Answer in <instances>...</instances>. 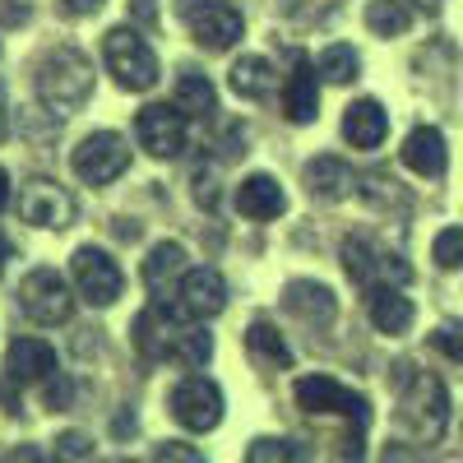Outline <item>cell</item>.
Returning a JSON list of instances; mask_svg holds the SVG:
<instances>
[{"mask_svg":"<svg viewBox=\"0 0 463 463\" xmlns=\"http://www.w3.org/2000/svg\"><path fill=\"white\" fill-rule=\"evenodd\" d=\"M176 301L190 320H213L222 306H227V283L218 269H185L181 283H176Z\"/></svg>","mask_w":463,"mask_h":463,"instance_id":"cell-14","label":"cell"},{"mask_svg":"<svg viewBox=\"0 0 463 463\" xmlns=\"http://www.w3.org/2000/svg\"><path fill=\"white\" fill-rule=\"evenodd\" d=\"M19 218L33 222V227H70L74 218V200H70V190H61L56 181L47 176H33L19 185Z\"/></svg>","mask_w":463,"mask_h":463,"instance_id":"cell-11","label":"cell"},{"mask_svg":"<svg viewBox=\"0 0 463 463\" xmlns=\"http://www.w3.org/2000/svg\"><path fill=\"white\" fill-rule=\"evenodd\" d=\"M5 375H10V384H37V380L56 375L52 343H43V338H14L5 347Z\"/></svg>","mask_w":463,"mask_h":463,"instance_id":"cell-15","label":"cell"},{"mask_svg":"<svg viewBox=\"0 0 463 463\" xmlns=\"http://www.w3.org/2000/svg\"><path fill=\"white\" fill-rule=\"evenodd\" d=\"M172 417L185 431H213L222 421V390L209 375H185L172 390Z\"/></svg>","mask_w":463,"mask_h":463,"instance_id":"cell-10","label":"cell"},{"mask_svg":"<svg viewBox=\"0 0 463 463\" xmlns=\"http://www.w3.org/2000/svg\"><path fill=\"white\" fill-rule=\"evenodd\" d=\"M417 5H436V0H417Z\"/></svg>","mask_w":463,"mask_h":463,"instance_id":"cell-40","label":"cell"},{"mask_svg":"<svg viewBox=\"0 0 463 463\" xmlns=\"http://www.w3.org/2000/svg\"><path fill=\"white\" fill-rule=\"evenodd\" d=\"M5 204H10V172L0 167V209H5Z\"/></svg>","mask_w":463,"mask_h":463,"instance_id":"cell-37","label":"cell"},{"mask_svg":"<svg viewBox=\"0 0 463 463\" xmlns=\"http://www.w3.org/2000/svg\"><path fill=\"white\" fill-rule=\"evenodd\" d=\"M65 5H70V14H98L107 0H65Z\"/></svg>","mask_w":463,"mask_h":463,"instance_id":"cell-36","label":"cell"},{"mask_svg":"<svg viewBox=\"0 0 463 463\" xmlns=\"http://www.w3.org/2000/svg\"><path fill=\"white\" fill-rule=\"evenodd\" d=\"M19 306L33 325H65L74 316V292L56 269H33L19 283Z\"/></svg>","mask_w":463,"mask_h":463,"instance_id":"cell-6","label":"cell"},{"mask_svg":"<svg viewBox=\"0 0 463 463\" xmlns=\"http://www.w3.org/2000/svg\"><path fill=\"white\" fill-rule=\"evenodd\" d=\"M343 269H347V279H353L357 288H380L375 279H394V283H408V264H399V255H384L375 250L371 241L362 237H347L343 241Z\"/></svg>","mask_w":463,"mask_h":463,"instance_id":"cell-13","label":"cell"},{"mask_svg":"<svg viewBox=\"0 0 463 463\" xmlns=\"http://www.w3.org/2000/svg\"><path fill=\"white\" fill-rule=\"evenodd\" d=\"M297 403L306 412H343V417H353L362 431H366V421H371L366 399L353 394V390H343L334 375H306V380H297Z\"/></svg>","mask_w":463,"mask_h":463,"instance_id":"cell-12","label":"cell"},{"mask_svg":"<svg viewBox=\"0 0 463 463\" xmlns=\"http://www.w3.org/2000/svg\"><path fill=\"white\" fill-rule=\"evenodd\" d=\"M176 107L185 116H209L218 111V93L209 84V74H195V70H185L181 80H176Z\"/></svg>","mask_w":463,"mask_h":463,"instance_id":"cell-25","label":"cell"},{"mask_svg":"<svg viewBox=\"0 0 463 463\" xmlns=\"http://www.w3.org/2000/svg\"><path fill=\"white\" fill-rule=\"evenodd\" d=\"M5 260H10V246H5V241H0V274H5Z\"/></svg>","mask_w":463,"mask_h":463,"instance_id":"cell-39","label":"cell"},{"mask_svg":"<svg viewBox=\"0 0 463 463\" xmlns=\"http://www.w3.org/2000/svg\"><path fill=\"white\" fill-rule=\"evenodd\" d=\"M431 347H436V353H445L449 362H463V325H440L431 334Z\"/></svg>","mask_w":463,"mask_h":463,"instance_id":"cell-31","label":"cell"},{"mask_svg":"<svg viewBox=\"0 0 463 463\" xmlns=\"http://www.w3.org/2000/svg\"><path fill=\"white\" fill-rule=\"evenodd\" d=\"M70 399H74V384H70L65 375H47V394H43V403L56 412V408H70Z\"/></svg>","mask_w":463,"mask_h":463,"instance_id":"cell-33","label":"cell"},{"mask_svg":"<svg viewBox=\"0 0 463 463\" xmlns=\"http://www.w3.org/2000/svg\"><path fill=\"white\" fill-rule=\"evenodd\" d=\"M246 458H250V463H269V458H301V449H292L288 440H255V445L246 449Z\"/></svg>","mask_w":463,"mask_h":463,"instance_id":"cell-32","label":"cell"},{"mask_svg":"<svg viewBox=\"0 0 463 463\" xmlns=\"http://www.w3.org/2000/svg\"><path fill=\"white\" fill-rule=\"evenodd\" d=\"M102 61L116 74V84L130 89V93H148L158 84V56H153V47L135 28H111L107 43H102Z\"/></svg>","mask_w":463,"mask_h":463,"instance_id":"cell-2","label":"cell"},{"mask_svg":"<svg viewBox=\"0 0 463 463\" xmlns=\"http://www.w3.org/2000/svg\"><path fill=\"white\" fill-rule=\"evenodd\" d=\"M399 408H403V421H408V431L417 440H440L445 421H449V394H445V384L436 375H427V371L408 375Z\"/></svg>","mask_w":463,"mask_h":463,"instance_id":"cell-3","label":"cell"},{"mask_svg":"<svg viewBox=\"0 0 463 463\" xmlns=\"http://www.w3.org/2000/svg\"><path fill=\"white\" fill-rule=\"evenodd\" d=\"M366 311H371V325L380 334H408L412 329V316H417L412 301L399 288H390V283H380V288L366 292Z\"/></svg>","mask_w":463,"mask_h":463,"instance_id":"cell-19","label":"cell"},{"mask_svg":"<svg viewBox=\"0 0 463 463\" xmlns=\"http://www.w3.org/2000/svg\"><path fill=\"white\" fill-rule=\"evenodd\" d=\"M158 458H185V463H200L204 454H200V449H190V445H181V440H167V445L158 449Z\"/></svg>","mask_w":463,"mask_h":463,"instance_id":"cell-35","label":"cell"},{"mask_svg":"<svg viewBox=\"0 0 463 463\" xmlns=\"http://www.w3.org/2000/svg\"><path fill=\"white\" fill-rule=\"evenodd\" d=\"M390 135V116L375 98H362L343 111V139L353 148H380V139Z\"/></svg>","mask_w":463,"mask_h":463,"instance_id":"cell-18","label":"cell"},{"mask_svg":"<svg viewBox=\"0 0 463 463\" xmlns=\"http://www.w3.org/2000/svg\"><path fill=\"white\" fill-rule=\"evenodd\" d=\"M246 347L255 353V362H264V366H292L288 343L279 338V329H269L264 320H255V325L246 329Z\"/></svg>","mask_w":463,"mask_h":463,"instance_id":"cell-26","label":"cell"},{"mask_svg":"<svg viewBox=\"0 0 463 463\" xmlns=\"http://www.w3.org/2000/svg\"><path fill=\"white\" fill-rule=\"evenodd\" d=\"M0 135H5V89H0Z\"/></svg>","mask_w":463,"mask_h":463,"instance_id":"cell-38","label":"cell"},{"mask_svg":"<svg viewBox=\"0 0 463 463\" xmlns=\"http://www.w3.org/2000/svg\"><path fill=\"white\" fill-rule=\"evenodd\" d=\"M408 24H412V14L403 0H371L366 5V28L375 37H399V33H408Z\"/></svg>","mask_w":463,"mask_h":463,"instance_id":"cell-27","label":"cell"},{"mask_svg":"<svg viewBox=\"0 0 463 463\" xmlns=\"http://www.w3.org/2000/svg\"><path fill=\"white\" fill-rule=\"evenodd\" d=\"M135 135H139V148L148 158H181L185 153V111L172 102H153L139 111L135 121Z\"/></svg>","mask_w":463,"mask_h":463,"instance_id":"cell-9","label":"cell"},{"mask_svg":"<svg viewBox=\"0 0 463 463\" xmlns=\"http://www.w3.org/2000/svg\"><path fill=\"white\" fill-rule=\"evenodd\" d=\"M70 274H74V288H80V297L89 306H111L116 297H121V288H126L121 264H116L107 250H98V246H80V250H74Z\"/></svg>","mask_w":463,"mask_h":463,"instance_id":"cell-8","label":"cell"},{"mask_svg":"<svg viewBox=\"0 0 463 463\" xmlns=\"http://www.w3.org/2000/svg\"><path fill=\"white\" fill-rule=\"evenodd\" d=\"M283 301H288L292 316L311 320V325H329L334 320V292L325 283H292Z\"/></svg>","mask_w":463,"mask_h":463,"instance_id":"cell-24","label":"cell"},{"mask_svg":"<svg viewBox=\"0 0 463 463\" xmlns=\"http://www.w3.org/2000/svg\"><path fill=\"white\" fill-rule=\"evenodd\" d=\"M283 116L292 126H311L320 116V84H316V65L297 61V70L283 84Z\"/></svg>","mask_w":463,"mask_h":463,"instance_id":"cell-16","label":"cell"},{"mask_svg":"<svg viewBox=\"0 0 463 463\" xmlns=\"http://www.w3.org/2000/svg\"><path fill=\"white\" fill-rule=\"evenodd\" d=\"M176 14L185 19L190 37L209 52H227L241 37V10L232 0H176Z\"/></svg>","mask_w":463,"mask_h":463,"instance_id":"cell-5","label":"cell"},{"mask_svg":"<svg viewBox=\"0 0 463 463\" xmlns=\"http://www.w3.org/2000/svg\"><path fill=\"white\" fill-rule=\"evenodd\" d=\"M316 70L325 74L329 84H347V80H357V70H362V61H357V52H353V47H343V43H334V47H325V52H320Z\"/></svg>","mask_w":463,"mask_h":463,"instance_id":"cell-28","label":"cell"},{"mask_svg":"<svg viewBox=\"0 0 463 463\" xmlns=\"http://www.w3.org/2000/svg\"><path fill=\"white\" fill-rule=\"evenodd\" d=\"M185 325H190V316L181 311V301L153 297V306L135 316V329H130V334H135V347H139V357H148V362L176 357V343H181Z\"/></svg>","mask_w":463,"mask_h":463,"instance_id":"cell-4","label":"cell"},{"mask_svg":"<svg viewBox=\"0 0 463 463\" xmlns=\"http://www.w3.org/2000/svg\"><path fill=\"white\" fill-rule=\"evenodd\" d=\"M306 185H311V195H320V200H343L347 190H353V167L325 153V158L306 163Z\"/></svg>","mask_w":463,"mask_h":463,"instance_id":"cell-22","label":"cell"},{"mask_svg":"<svg viewBox=\"0 0 463 463\" xmlns=\"http://www.w3.org/2000/svg\"><path fill=\"white\" fill-rule=\"evenodd\" d=\"M431 255L440 269H463V227H445L431 246Z\"/></svg>","mask_w":463,"mask_h":463,"instance_id":"cell-30","label":"cell"},{"mask_svg":"<svg viewBox=\"0 0 463 463\" xmlns=\"http://www.w3.org/2000/svg\"><path fill=\"white\" fill-rule=\"evenodd\" d=\"M237 209L255 222H269V218H279L288 209V195H283V185L269 176V172H255L237 185Z\"/></svg>","mask_w":463,"mask_h":463,"instance_id":"cell-17","label":"cell"},{"mask_svg":"<svg viewBox=\"0 0 463 463\" xmlns=\"http://www.w3.org/2000/svg\"><path fill=\"white\" fill-rule=\"evenodd\" d=\"M181 274H185V246L181 241H158L148 250V260H144V288L153 297H167L172 283H181Z\"/></svg>","mask_w":463,"mask_h":463,"instance_id":"cell-21","label":"cell"},{"mask_svg":"<svg viewBox=\"0 0 463 463\" xmlns=\"http://www.w3.org/2000/svg\"><path fill=\"white\" fill-rule=\"evenodd\" d=\"M445 163H449V153H445V135L436 126H417L403 139V167H412L417 176H440Z\"/></svg>","mask_w":463,"mask_h":463,"instance_id":"cell-20","label":"cell"},{"mask_svg":"<svg viewBox=\"0 0 463 463\" xmlns=\"http://www.w3.org/2000/svg\"><path fill=\"white\" fill-rule=\"evenodd\" d=\"M209 357H213V338L204 329H195V325H185V334L176 343V362H185L190 371H200Z\"/></svg>","mask_w":463,"mask_h":463,"instance_id":"cell-29","label":"cell"},{"mask_svg":"<svg viewBox=\"0 0 463 463\" xmlns=\"http://www.w3.org/2000/svg\"><path fill=\"white\" fill-rule=\"evenodd\" d=\"M56 454H61V458H93V440L80 436V431H65V436L56 440Z\"/></svg>","mask_w":463,"mask_h":463,"instance_id":"cell-34","label":"cell"},{"mask_svg":"<svg viewBox=\"0 0 463 463\" xmlns=\"http://www.w3.org/2000/svg\"><path fill=\"white\" fill-rule=\"evenodd\" d=\"M37 98L52 111H80L93 98V65L84 52L74 47H56L37 65Z\"/></svg>","mask_w":463,"mask_h":463,"instance_id":"cell-1","label":"cell"},{"mask_svg":"<svg viewBox=\"0 0 463 463\" xmlns=\"http://www.w3.org/2000/svg\"><path fill=\"white\" fill-rule=\"evenodd\" d=\"M70 167H74V176L89 181V185H107V181H116L130 167V148H126V139L116 130H98V135H89L80 148H74Z\"/></svg>","mask_w":463,"mask_h":463,"instance_id":"cell-7","label":"cell"},{"mask_svg":"<svg viewBox=\"0 0 463 463\" xmlns=\"http://www.w3.org/2000/svg\"><path fill=\"white\" fill-rule=\"evenodd\" d=\"M232 93L246 98V102H264L269 93H274V65H269L264 56H241L237 65H232Z\"/></svg>","mask_w":463,"mask_h":463,"instance_id":"cell-23","label":"cell"}]
</instances>
